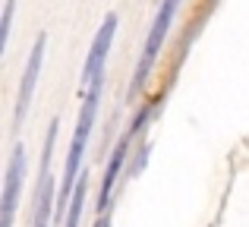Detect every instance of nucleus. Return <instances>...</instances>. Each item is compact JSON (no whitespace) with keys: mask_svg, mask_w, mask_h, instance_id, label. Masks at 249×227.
Returning a JSON list of instances; mask_svg holds the SVG:
<instances>
[{"mask_svg":"<svg viewBox=\"0 0 249 227\" xmlns=\"http://www.w3.org/2000/svg\"><path fill=\"white\" fill-rule=\"evenodd\" d=\"M101 86H104V76H98L89 88H85V101H82V111H79V120H76V133H73V142H70V155H67V167H63V186H60V211L63 205L73 199V186H76V177H79V164H82V155H85V145H89V136H91V123H95V114H98V101H101Z\"/></svg>","mask_w":249,"mask_h":227,"instance_id":"1","label":"nucleus"},{"mask_svg":"<svg viewBox=\"0 0 249 227\" xmlns=\"http://www.w3.org/2000/svg\"><path fill=\"white\" fill-rule=\"evenodd\" d=\"M177 3H180V0H161V10H158V16H155V22H152V32H148V38H145V48H142V57H139V67H136L133 92H139V88L145 86V79H148V70H152L155 57H158L161 44H164V38H167V32H170V22H174Z\"/></svg>","mask_w":249,"mask_h":227,"instance_id":"2","label":"nucleus"},{"mask_svg":"<svg viewBox=\"0 0 249 227\" xmlns=\"http://www.w3.org/2000/svg\"><path fill=\"white\" fill-rule=\"evenodd\" d=\"M25 177V148L13 145L10 164H6V183H3V202H0V227H13V215H16L19 190H22Z\"/></svg>","mask_w":249,"mask_h":227,"instance_id":"3","label":"nucleus"},{"mask_svg":"<svg viewBox=\"0 0 249 227\" xmlns=\"http://www.w3.org/2000/svg\"><path fill=\"white\" fill-rule=\"evenodd\" d=\"M114 32H117V13H107V16H104V22H101V29H98V35H95V41H91L89 60H85V70H82L85 88H89L98 76H104V60H107V51H110V41H114Z\"/></svg>","mask_w":249,"mask_h":227,"instance_id":"4","label":"nucleus"},{"mask_svg":"<svg viewBox=\"0 0 249 227\" xmlns=\"http://www.w3.org/2000/svg\"><path fill=\"white\" fill-rule=\"evenodd\" d=\"M57 126L51 123L48 139H44V155H41V177H38V209H35V227H48L51 218V202H54V186H51V155H54V139H57Z\"/></svg>","mask_w":249,"mask_h":227,"instance_id":"5","label":"nucleus"},{"mask_svg":"<svg viewBox=\"0 0 249 227\" xmlns=\"http://www.w3.org/2000/svg\"><path fill=\"white\" fill-rule=\"evenodd\" d=\"M44 44H48L44 35H38L35 44H32L29 63H25V73H22V86H19V98H16V114H13V123H16V126H22V117L32 105V92H35L38 73H41V60H44Z\"/></svg>","mask_w":249,"mask_h":227,"instance_id":"6","label":"nucleus"},{"mask_svg":"<svg viewBox=\"0 0 249 227\" xmlns=\"http://www.w3.org/2000/svg\"><path fill=\"white\" fill-rule=\"evenodd\" d=\"M126 148H129V139H123L120 145L114 148V155H110L107 174H104V183H101V196H98V211L107 209V202H110V192H114V183H117V177H120V167H123V158H126Z\"/></svg>","mask_w":249,"mask_h":227,"instance_id":"7","label":"nucleus"},{"mask_svg":"<svg viewBox=\"0 0 249 227\" xmlns=\"http://www.w3.org/2000/svg\"><path fill=\"white\" fill-rule=\"evenodd\" d=\"M85 190H89V180L79 174V183H76V192L70 199V218H67V227H76L82 218V202H85Z\"/></svg>","mask_w":249,"mask_h":227,"instance_id":"8","label":"nucleus"},{"mask_svg":"<svg viewBox=\"0 0 249 227\" xmlns=\"http://www.w3.org/2000/svg\"><path fill=\"white\" fill-rule=\"evenodd\" d=\"M13 13H16V0H6V3H3V19H0V51H6V44H10Z\"/></svg>","mask_w":249,"mask_h":227,"instance_id":"9","label":"nucleus"},{"mask_svg":"<svg viewBox=\"0 0 249 227\" xmlns=\"http://www.w3.org/2000/svg\"><path fill=\"white\" fill-rule=\"evenodd\" d=\"M98 227H107V221H101V224H98Z\"/></svg>","mask_w":249,"mask_h":227,"instance_id":"10","label":"nucleus"}]
</instances>
